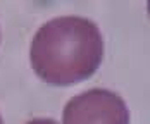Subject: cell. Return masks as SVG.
Returning a JSON list of instances; mask_svg holds the SVG:
<instances>
[{"label":"cell","mask_w":150,"mask_h":124,"mask_svg":"<svg viewBox=\"0 0 150 124\" xmlns=\"http://www.w3.org/2000/svg\"><path fill=\"white\" fill-rule=\"evenodd\" d=\"M104 38L98 26L81 16H60L35 33L30 50L36 76L54 86H67L88 78L100 67Z\"/></svg>","instance_id":"cell-1"},{"label":"cell","mask_w":150,"mask_h":124,"mask_svg":"<svg viewBox=\"0 0 150 124\" xmlns=\"http://www.w3.org/2000/svg\"><path fill=\"white\" fill-rule=\"evenodd\" d=\"M62 124H129V110L117 93L93 88L66 104Z\"/></svg>","instance_id":"cell-2"},{"label":"cell","mask_w":150,"mask_h":124,"mask_svg":"<svg viewBox=\"0 0 150 124\" xmlns=\"http://www.w3.org/2000/svg\"><path fill=\"white\" fill-rule=\"evenodd\" d=\"M26 124H57L54 119H47V117H40V119H31V121H28Z\"/></svg>","instance_id":"cell-3"},{"label":"cell","mask_w":150,"mask_h":124,"mask_svg":"<svg viewBox=\"0 0 150 124\" xmlns=\"http://www.w3.org/2000/svg\"><path fill=\"white\" fill-rule=\"evenodd\" d=\"M0 124H4V121H2V116H0Z\"/></svg>","instance_id":"cell-4"}]
</instances>
